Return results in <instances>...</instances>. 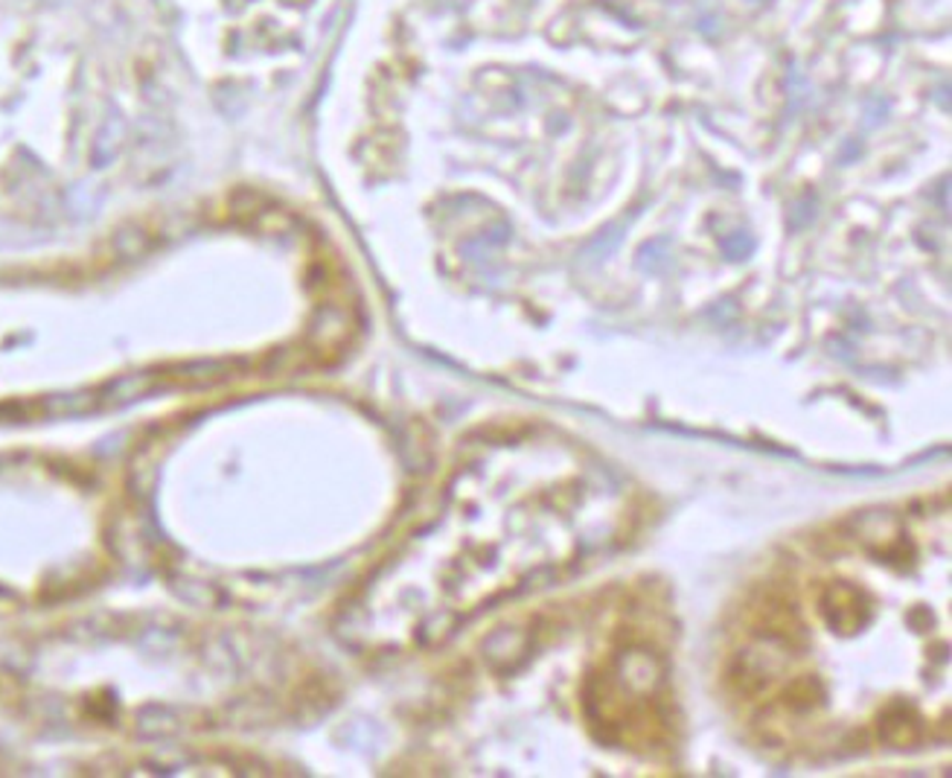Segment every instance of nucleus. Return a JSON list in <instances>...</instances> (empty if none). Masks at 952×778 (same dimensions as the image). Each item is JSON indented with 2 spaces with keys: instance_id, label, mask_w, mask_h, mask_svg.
<instances>
[{
  "instance_id": "f257e3e1",
  "label": "nucleus",
  "mask_w": 952,
  "mask_h": 778,
  "mask_svg": "<svg viewBox=\"0 0 952 778\" xmlns=\"http://www.w3.org/2000/svg\"><path fill=\"white\" fill-rule=\"evenodd\" d=\"M950 493L865 507L778 554L737 607L722 685L769 753L950 740Z\"/></svg>"
}]
</instances>
